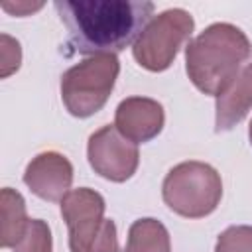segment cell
<instances>
[{"label": "cell", "mask_w": 252, "mask_h": 252, "mask_svg": "<svg viewBox=\"0 0 252 252\" xmlns=\"http://www.w3.org/2000/svg\"><path fill=\"white\" fill-rule=\"evenodd\" d=\"M69 47L83 55H114L138 39L154 4L146 0H57Z\"/></svg>", "instance_id": "cell-1"}, {"label": "cell", "mask_w": 252, "mask_h": 252, "mask_svg": "<svg viewBox=\"0 0 252 252\" xmlns=\"http://www.w3.org/2000/svg\"><path fill=\"white\" fill-rule=\"evenodd\" d=\"M252 45L232 24H213L185 47V69L193 85L205 94H220L240 73Z\"/></svg>", "instance_id": "cell-2"}, {"label": "cell", "mask_w": 252, "mask_h": 252, "mask_svg": "<svg viewBox=\"0 0 252 252\" xmlns=\"http://www.w3.org/2000/svg\"><path fill=\"white\" fill-rule=\"evenodd\" d=\"M61 215L69 228L71 252H120L116 224L104 219L100 193L81 187L61 199Z\"/></svg>", "instance_id": "cell-3"}, {"label": "cell", "mask_w": 252, "mask_h": 252, "mask_svg": "<svg viewBox=\"0 0 252 252\" xmlns=\"http://www.w3.org/2000/svg\"><path fill=\"white\" fill-rule=\"evenodd\" d=\"M161 193L173 213L185 219H201L211 215L220 203L222 181L209 163L183 161L169 169Z\"/></svg>", "instance_id": "cell-4"}, {"label": "cell", "mask_w": 252, "mask_h": 252, "mask_svg": "<svg viewBox=\"0 0 252 252\" xmlns=\"http://www.w3.org/2000/svg\"><path fill=\"white\" fill-rule=\"evenodd\" d=\"M118 71L120 63L116 55H94L67 69L61 77L65 108L79 118L98 112L114 89Z\"/></svg>", "instance_id": "cell-5"}, {"label": "cell", "mask_w": 252, "mask_h": 252, "mask_svg": "<svg viewBox=\"0 0 252 252\" xmlns=\"http://www.w3.org/2000/svg\"><path fill=\"white\" fill-rule=\"evenodd\" d=\"M193 26L191 14L181 8L154 16L134 41V59L148 71H165L173 63L179 47L191 37Z\"/></svg>", "instance_id": "cell-6"}, {"label": "cell", "mask_w": 252, "mask_h": 252, "mask_svg": "<svg viewBox=\"0 0 252 252\" xmlns=\"http://www.w3.org/2000/svg\"><path fill=\"white\" fill-rule=\"evenodd\" d=\"M91 167L104 179L126 181L138 169V148L134 142L124 138L116 126H102L89 138L87 148Z\"/></svg>", "instance_id": "cell-7"}, {"label": "cell", "mask_w": 252, "mask_h": 252, "mask_svg": "<svg viewBox=\"0 0 252 252\" xmlns=\"http://www.w3.org/2000/svg\"><path fill=\"white\" fill-rule=\"evenodd\" d=\"M24 183L39 199L61 201L73 183V165L57 152H43L28 163Z\"/></svg>", "instance_id": "cell-8"}, {"label": "cell", "mask_w": 252, "mask_h": 252, "mask_svg": "<svg viewBox=\"0 0 252 252\" xmlns=\"http://www.w3.org/2000/svg\"><path fill=\"white\" fill-rule=\"evenodd\" d=\"M163 120L165 114L158 100L146 96H130L118 104L114 126L130 142L144 144L161 132Z\"/></svg>", "instance_id": "cell-9"}, {"label": "cell", "mask_w": 252, "mask_h": 252, "mask_svg": "<svg viewBox=\"0 0 252 252\" xmlns=\"http://www.w3.org/2000/svg\"><path fill=\"white\" fill-rule=\"evenodd\" d=\"M217 116L215 130L224 132L234 128L252 108V63H248L240 73L228 83V87L217 94Z\"/></svg>", "instance_id": "cell-10"}, {"label": "cell", "mask_w": 252, "mask_h": 252, "mask_svg": "<svg viewBox=\"0 0 252 252\" xmlns=\"http://www.w3.org/2000/svg\"><path fill=\"white\" fill-rule=\"evenodd\" d=\"M0 211H2V222H0V244L4 248L16 246L26 228H28V217H26V203L24 197L10 189L4 187L0 193Z\"/></svg>", "instance_id": "cell-11"}, {"label": "cell", "mask_w": 252, "mask_h": 252, "mask_svg": "<svg viewBox=\"0 0 252 252\" xmlns=\"http://www.w3.org/2000/svg\"><path fill=\"white\" fill-rule=\"evenodd\" d=\"M124 252H171L169 232L156 219H140L128 230Z\"/></svg>", "instance_id": "cell-12"}, {"label": "cell", "mask_w": 252, "mask_h": 252, "mask_svg": "<svg viewBox=\"0 0 252 252\" xmlns=\"http://www.w3.org/2000/svg\"><path fill=\"white\" fill-rule=\"evenodd\" d=\"M14 248H16V252H51L49 226L39 219H32L28 222V228H26L22 240Z\"/></svg>", "instance_id": "cell-13"}, {"label": "cell", "mask_w": 252, "mask_h": 252, "mask_svg": "<svg viewBox=\"0 0 252 252\" xmlns=\"http://www.w3.org/2000/svg\"><path fill=\"white\" fill-rule=\"evenodd\" d=\"M215 252H252V226L240 224L226 228L219 236Z\"/></svg>", "instance_id": "cell-14"}, {"label": "cell", "mask_w": 252, "mask_h": 252, "mask_svg": "<svg viewBox=\"0 0 252 252\" xmlns=\"http://www.w3.org/2000/svg\"><path fill=\"white\" fill-rule=\"evenodd\" d=\"M0 39H2V77H8L20 67L22 51H20V43L10 35L2 33Z\"/></svg>", "instance_id": "cell-15"}, {"label": "cell", "mask_w": 252, "mask_h": 252, "mask_svg": "<svg viewBox=\"0 0 252 252\" xmlns=\"http://www.w3.org/2000/svg\"><path fill=\"white\" fill-rule=\"evenodd\" d=\"M41 6H43L41 2H37V4H30V2H16V4H8V2H4V4H2V8H4V10H8L10 14H16V16H26V14H30V12L39 10Z\"/></svg>", "instance_id": "cell-16"}, {"label": "cell", "mask_w": 252, "mask_h": 252, "mask_svg": "<svg viewBox=\"0 0 252 252\" xmlns=\"http://www.w3.org/2000/svg\"><path fill=\"white\" fill-rule=\"evenodd\" d=\"M248 136H250V144H252V122H250V128H248Z\"/></svg>", "instance_id": "cell-17"}]
</instances>
